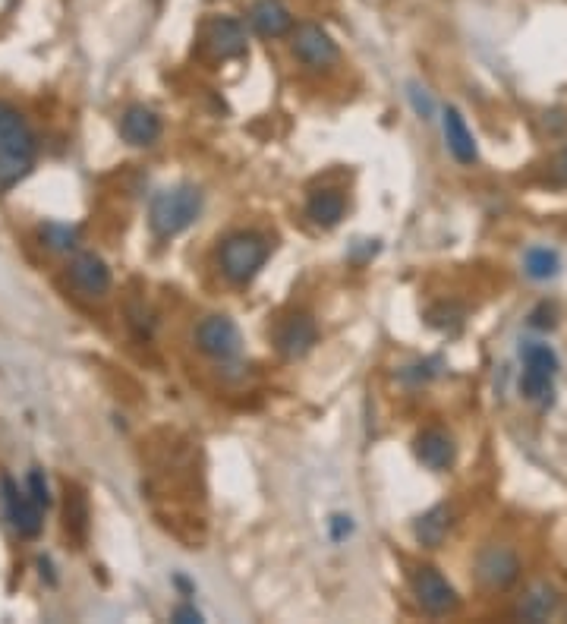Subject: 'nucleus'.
Listing matches in <instances>:
<instances>
[{"label":"nucleus","mask_w":567,"mask_h":624,"mask_svg":"<svg viewBox=\"0 0 567 624\" xmlns=\"http://www.w3.org/2000/svg\"><path fill=\"white\" fill-rule=\"evenodd\" d=\"M35 161V136L10 104L0 101V186L23 177Z\"/></svg>","instance_id":"obj_1"},{"label":"nucleus","mask_w":567,"mask_h":624,"mask_svg":"<svg viewBox=\"0 0 567 624\" xmlns=\"http://www.w3.org/2000/svg\"><path fill=\"white\" fill-rule=\"evenodd\" d=\"M45 237H48V243L54 246V249H70L73 246V231H67V227H48L45 231Z\"/></svg>","instance_id":"obj_22"},{"label":"nucleus","mask_w":567,"mask_h":624,"mask_svg":"<svg viewBox=\"0 0 567 624\" xmlns=\"http://www.w3.org/2000/svg\"><path fill=\"white\" fill-rule=\"evenodd\" d=\"M205 41H208V48H212V54L221 60L246 54V32L237 19H230V16H218L215 23L208 26Z\"/></svg>","instance_id":"obj_9"},{"label":"nucleus","mask_w":567,"mask_h":624,"mask_svg":"<svg viewBox=\"0 0 567 624\" xmlns=\"http://www.w3.org/2000/svg\"><path fill=\"white\" fill-rule=\"evenodd\" d=\"M174 618H177V621H202V615H199V612H193V609H177V612H174Z\"/></svg>","instance_id":"obj_24"},{"label":"nucleus","mask_w":567,"mask_h":624,"mask_svg":"<svg viewBox=\"0 0 567 624\" xmlns=\"http://www.w3.org/2000/svg\"><path fill=\"white\" fill-rule=\"evenodd\" d=\"M558 268H561V259H558V253H552V249H530V253H527L530 278H539V281L555 278Z\"/></svg>","instance_id":"obj_20"},{"label":"nucleus","mask_w":567,"mask_h":624,"mask_svg":"<svg viewBox=\"0 0 567 624\" xmlns=\"http://www.w3.org/2000/svg\"><path fill=\"white\" fill-rule=\"evenodd\" d=\"M476 574L486 587L492 590H504L508 584H514L517 574H520V561L511 549L504 546H492L479 555V565H476Z\"/></svg>","instance_id":"obj_8"},{"label":"nucleus","mask_w":567,"mask_h":624,"mask_svg":"<svg viewBox=\"0 0 567 624\" xmlns=\"http://www.w3.org/2000/svg\"><path fill=\"white\" fill-rule=\"evenodd\" d=\"M249 23L262 38H281V35L290 32L293 16L281 0H256L252 10H249Z\"/></svg>","instance_id":"obj_10"},{"label":"nucleus","mask_w":567,"mask_h":624,"mask_svg":"<svg viewBox=\"0 0 567 624\" xmlns=\"http://www.w3.org/2000/svg\"><path fill=\"white\" fill-rule=\"evenodd\" d=\"M7 489V508H10V520L19 536H35L41 530V505L29 492H19L10 480L4 483Z\"/></svg>","instance_id":"obj_11"},{"label":"nucleus","mask_w":567,"mask_h":624,"mask_svg":"<svg viewBox=\"0 0 567 624\" xmlns=\"http://www.w3.org/2000/svg\"><path fill=\"white\" fill-rule=\"evenodd\" d=\"M413 593H416L419 606H423L426 612H432V615H448L457 606L454 587L435 568H416L413 571Z\"/></svg>","instance_id":"obj_6"},{"label":"nucleus","mask_w":567,"mask_h":624,"mask_svg":"<svg viewBox=\"0 0 567 624\" xmlns=\"http://www.w3.org/2000/svg\"><path fill=\"white\" fill-rule=\"evenodd\" d=\"M558 372V357L552 347L545 344H527L523 347V379L520 391L530 401H545L552 398V379Z\"/></svg>","instance_id":"obj_4"},{"label":"nucleus","mask_w":567,"mask_h":624,"mask_svg":"<svg viewBox=\"0 0 567 624\" xmlns=\"http://www.w3.org/2000/svg\"><path fill=\"white\" fill-rule=\"evenodd\" d=\"M29 495L35 498V502H38L41 508H48V502H51V498H48V483L41 480V473H38V470L29 476Z\"/></svg>","instance_id":"obj_21"},{"label":"nucleus","mask_w":567,"mask_h":624,"mask_svg":"<svg viewBox=\"0 0 567 624\" xmlns=\"http://www.w3.org/2000/svg\"><path fill=\"white\" fill-rule=\"evenodd\" d=\"M196 338H199V347L215 360H234L243 347V335H240L237 322L227 316H208L199 325Z\"/></svg>","instance_id":"obj_5"},{"label":"nucleus","mask_w":567,"mask_h":624,"mask_svg":"<svg viewBox=\"0 0 567 624\" xmlns=\"http://www.w3.org/2000/svg\"><path fill=\"white\" fill-rule=\"evenodd\" d=\"M448 533V511L445 508H432L426 517H419L416 524V536L423 539L426 546H438Z\"/></svg>","instance_id":"obj_19"},{"label":"nucleus","mask_w":567,"mask_h":624,"mask_svg":"<svg viewBox=\"0 0 567 624\" xmlns=\"http://www.w3.org/2000/svg\"><path fill=\"white\" fill-rule=\"evenodd\" d=\"M306 212L315 224H322V227H334L341 218H344V196L341 193H334V190H319V193H312L309 205H306Z\"/></svg>","instance_id":"obj_17"},{"label":"nucleus","mask_w":567,"mask_h":624,"mask_svg":"<svg viewBox=\"0 0 567 624\" xmlns=\"http://www.w3.org/2000/svg\"><path fill=\"white\" fill-rule=\"evenodd\" d=\"M416 457L423 461L429 470H448L454 461V442L445 432L429 429L416 439Z\"/></svg>","instance_id":"obj_14"},{"label":"nucleus","mask_w":567,"mask_h":624,"mask_svg":"<svg viewBox=\"0 0 567 624\" xmlns=\"http://www.w3.org/2000/svg\"><path fill=\"white\" fill-rule=\"evenodd\" d=\"M552 174H555V180L567 183V149L555 158V164H552Z\"/></svg>","instance_id":"obj_23"},{"label":"nucleus","mask_w":567,"mask_h":624,"mask_svg":"<svg viewBox=\"0 0 567 624\" xmlns=\"http://www.w3.org/2000/svg\"><path fill=\"white\" fill-rule=\"evenodd\" d=\"M315 338H319L315 322L309 316H293L278 331V347L284 357H303V353L315 344Z\"/></svg>","instance_id":"obj_13"},{"label":"nucleus","mask_w":567,"mask_h":624,"mask_svg":"<svg viewBox=\"0 0 567 624\" xmlns=\"http://www.w3.org/2000/svg\"><path fill=\"white\" fill-rule=\"evenodd\" d=\"M445 139H448L451 155H454L460 164H473V161H476V142H473V133L467 130L464 117H460L454 108L445 114Z\"/></svg>","instance_id":"obj_16"},{"label":"nucleus","mask_w":567,"mask_h":624,"mask_svg":"<svg viewBox=\"0 0 567 624\" xmlns=\"http://www.w3.org/2000/svg\"><path fill=\"white\" fill-rule=\"evenodd\" d=\"M70 278H73V284L82 290V294H89V297L104 294V290H108V284H111L108 265H104V262H101L98 256H92V253H82V256L73 259V265H70Z\"/></svg>","instance_id":"obj_12"},{"label":"nucleus","mask_w":567,"mask_h":624,"mask_svg":"<svg viewBox=\"0 0 567 624\" xmlns=\"http://www.w3.org/2000/svg\"><path fill=\"white\" fill-rule=\"evenodd\" d=\"M268 259V240L259 234H234L221 246V268L230 281H249Z\"/></svg>","instance_id":"obj_3"},{"label":"nucleus","mask_w":567,"mask_h":624,"mask_svg":"<svg viewBox=\"0 0 567 624\" xmlns=\"http://www.w3.org/2000/svg\"><path fill=\"white\" fill-rule=\"evenodd\" d=\"M120 133H123L126 142H133V145H149L161 133V120L149 108H130L120 120Z\"/></svg>","instance_id":"obj_15"},{"label":"nucleus","mask_w":567,"mask_h":624,"mask_svg":"<svg viewBox=\"0 0 567 624\" xmlns=\"http://www.w3.org/2000/svg\"><path fill=\"white\" fill-rule=\"evenodd\" d=\"M202 212V193L196 186H174L164 190L152 202V227L158 237H174L186 231Z\"/></svg>","instance_id":"obj_2"},{"label":"nucleus","mask_w":567,"mask_h":624,"mask_svg":"<svg viewBox=\"0 0 567 624\" xmlns=\"http://www.w3.org/2000/svg\"><path fill=\"white\" fill-rule=\"evenodd\" d=\"M293 54H297L306 67H331L334 60H338V45L331 41V35L322 29V26H300L297 32H293Z\"/></svg>","instance_id":"obj_7"},{"label":"nucleus","mask_w":567,"mask_h":624,"mask_svg":"<svg viewBox=\"0 0 567 624\" xmlns=\"http://www.w3.org/2000/svg\"><path fill=\"white\" fill-rule=\"evenodd\" d=\"M558 606V596L549 590V587H533L530 596L520 602V615L523 618H530V621H542V618H549Z\"/></svg>","instance_id":"obj_18"}]
</instances>
